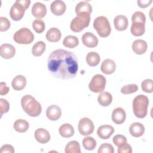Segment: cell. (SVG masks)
Returning <instances> with one entry per match:
<instances>
[{"mask_svg": "<svg viewBox=\"0 0 153 153\" xmlns=\"http://www.w3.org/2000/svg\"><path fill=\"white\" fill-rule=\"evenodd\" d=\"M47 66L54 76L62 79L74 78L78 70L76 55L63 49L56 50L50 54Z\"/></svg>", "mask_w": 153, "mask_h": 153, "instance_id": "obj_1", "label": "cell"}, {"mask_svg": "<svg viewBox=\"0 0 153 153\" xmlns=\"http://www.w3.org/2000/svg\"><path fill=\"white\" fill-rule=\"evenodd\" d=\"M21 105L24 111L29 116L36 117L42 112L41 104L31 95H25L21 99Z\"/></svg>", "mask_w": 153, "mask_h": 153, "instance_id": "obj_2", "label": "cell"}, {"mask_svg": "<svg viewBox=\"0 0 153 153\" xmlns=\"http://www.w3.org/2000/svg\"><path fill=\"white\" fill-rule=\"evenodd\" d=\"M132 25L130 28L131 34L135 36H140L145 32L146 17L143 13L136 11L131 17Z\"/></svg>", "mask_w": 153, "mask_h": 153, "instance_id": "obj_3", "label": "cell"}, {"mask_svg": "<svg viewBox=\"0 0 153 153\" xmlns=\"http://www.w3.org/2000/svg\"><path fill=\"white\" fill-rule=\"evenodd\" d=\"M133 111L134 115L139 118H145L148 113L149 99L143 94L136 96L132 103Z\"/></svg>", "mask_w": 153, "mask_h": 153, "instance_id": "obj_4", "label": "cell"}, {"mask_svg": "<svg viewBox=\"0 0 153 153\" xmlns=\"http://www.w3.org/2000/svg\"><path fill=\"white\" fill-rule=\"evenodd\" d=\"M30 0H17L11 7L10 16L14 21L20 20L25 13L26 10L29 7Z\"/></svg>", "mask_w": 153, "mask_h": 153, "instance_id": "obj_5", "label": "cell"}, {"mask_svg": "<svg viewBox=\"0 0 153 153\" xmlns=\"http://www.w3.org/2000/svg\"><path fill=\"white\" fill-rule=\"evenodd\" d=\"M93 27L98 35L102 38L108 36L111 32V27L108 19L105 16L96 17L93 22Z\"/></svg>", "mask_w": 153, "mask_h": 153, "instance_id": "obj_6", "label": "cell"}, {"mask_svg": "<svg viewBox=\"0 0 153 153\" xmlns=\"http://www.w3.org/2000/svg\"><path fill=\"white\" fill-rule=\"evenodd\" d=\"M90 21V14L83 13L77 15L71 22L70 28L74 32H79L88 26Z\"/></svg>", "mask_w": 153, "mask_h": 153, "instance_id": "obj_7", "label": "cell"}, {"mask_svg": "<svg viewBox=\"0 0 153 153\" xmlns=\"http://www.w3.org/2000/svg\"><path fill=\"white\" fill-rule=\"evenodd\" d=\"M13 39L19 44H29L34 40V35L28 28L22 27L15 32Z\"/></svg>", "mask_w": 153, "mask_h": 153, "instance_id": "obj_8", "label": "cell"}, {"mask_svg": "<svg viewBox=\"0 0 153 153\" xmlns=\"http://www.w3.org/2000/svg\"><path fill=\"white\" fill-rule=\"evenodd\" d=\"M106 78L101 74H96L93 76L88 84L90 90L93 93L102 92L106 86Z\"/></svg>", "mask_w": 153, "mask_h": 153, "instance_id": "obj_9", "label": "cell"}, {"mask_svg": "<svg viewBox=\"0 0 153 153\" xmlns=\"http://www.w3.org/2000/svg\"><path fill=\"white\" fill-rule=\"evenodd\" d=\"M78 128L81 135L88 136L93 133L94 129V126L93 121L90 118L84 117L79 121Z\"/></svg>", "mask_w": 153, "mask_h": 153, "instance_id": "obj_10", "label": "cell"}, {"mask_svg": "<svg viewBox=\"0 0 153 153\" xmlns=\"http://www.w3.org/2000/svg\"><path fill=\"white\" fill-rule=\"evenodd\" d=\"M16 54L15 47L10 44H4L0 47V55L5 59L13 58Z\"/></svg>", "mask_w": 153, "mask_h": 153, "instance_id": "obj_11", "label": "cell"}, {"mask_svg": "<svg viewBox=\"0 0 153 153\" xmlns=\"http://www.w3.org/2000/svg\"><path fill=\"white\" fill-rule=\"evenodd\" d=\"M62 115V110L60 108L56 105L49 106L46 110L47 117L51 121L59 120Z\"/></svg>", "mask_w": 153, "mask_h": 153, "instance_id": "obj_12", "label": "cell"}, {"mask_svg": "<svg viewBox=\"0 0 153 153\" xmlns=\"http://www.w3.org/2000/svg\"><path fill=\"white\" fill-rule=\"evenodd\" d=\"M82 42L85 47L94 48L98 44V39L93 33L88 32L82 35Z\"/></svg>", "mask_w": 153, "mask_h": 153, "instance_id": "obj_13", "label": "cell"}, {"mask_svg": "<svg viewBox=\"0 0 153 153\" xmlns=\"http://www.w3.org/2000/svg\"><path fill=\"white\" fill-rule=\"evenodd\" d=\"M66 9L65 3L61 0H56L51 2L50 10L51 13L55 16H61L64 14Z\"/></svg>", "mask_w": 153, "mask_h": 153, "instance_id": "obj_14", "label": "cell"}, {"mask_svg": "<svg viewBox=\"0 0 153 153\" xmlns=\"http://www.w3.org/2000/svg\"><path fill=\"white\" fill-rule=\"evenodd\" d=\"M112 120L116 124H123L126 118V111L121 107L116 108L112 113Z\"/></svg>", "mask_w": 153, "mask_h": 153, "instance_id": "obj_15", "label": "cell"}, {"mask_svg": "<svg viewBox=\"0 0 153 153\" xmlns=\"http://www.w3.org/2000/svg\"><path fill=\"white\" fill-rule=\"evenodd\" d=\"M32 15L38 19L44 17L47 14V8L45 4L40 2H35L31 9Z\"/></svg>", "mask_w": 153, "mask_h": 153, "instance_id": "obj_16", "label": "cell"}, {"mask_svg": "<svg viewBox=\"0 0 153 153\" xmlns=\"http://www.w3.org/2000/svg\"><path fill=\"white\" fill-rule=\"evenodd\" d=\"M114 132V128L110 125L100 126L97 131L98 136L102 139H109Z\"/></svg>", "mask_w": 153, "mask_h": 153, "instance_id": "obj_17", "label": "cell"}, {"mask_svg": "<svg viewBox=\"0 0 153 153\" xmlns=\"http://www.w3.org/2000/svg\"><path fill=\"white\" fill-rule=\"evenodd\" d=\"M34 136L37 142L40 143H46L50 139L49 132L45 128H39L35 131Z\"/></svg>", "mask_w": 153, "mask_h": 153, "instance_id": "obj_18", "label": "cell"}, {"mask_svg": "<svg viewBox=\"0 0 153 153\" xmlns=\"http://www.w3.org/2000/svg\"><path fill=\"white\" fill-rule=\"evenodd\" d=\"M100 69L101 71L106 75L112 74L116 69V64L115 62L111 59H105L101 64Z\"/></svg>", "mask_w": 153, "mask_h": 153, "instance_id": "obj_19", "label": "cell"}, {"mask_svg": "<svg viewBox=\"0 0 153 153\" xmlns=\"http://www.w3.org/2000/svg\"><path fill=\"white\" fill-rule=\"evenodd\" d=\"M114 25L117 30H124L127 29L128 25V19L127 17L124 15H118L114 18Z\"/></svg>", "mask_w": 153, "mask_h": 153, "instance_id": "obj_20", "label": "cell"}, {"mask_svg": "<svg viewBox=\"0 0 153 153\" xmlns=\"http://www.w3.org/2000/svg\"><path fill=\"white\" fill-rule=\"evenodd\" d=\"M148 48L147 43L143 39H136L132 44V50L137 54H144Z\"/></svg>", "mask_w": 153, "mask_h": 153, "instance_id": "obj_21", "label": "cell"}, {"mask_svg": "<svg viewBox=\"0 0 153 153\" xmlns=\"http://www.w3.org/2000/svg\"><path fill=\"white\" fill-rule=\"evenodd\" d=\"M129 132L130 134L133 137H140L145 133V127L142 124L140 123H133L130 125L129 127Z\"/></svg>", "mask_w": 153, "mask_h": 153, "instance_id": "obj_22", "label": "cell"}, {"mask_svg": "<svg viewBox=\"0 0 153 153\" xmlns=\"http://www.w3.org/2000/svg\"><path fill=\"white\" fill-rule=\"evenodd\" d=\"M26 85V78L22 75H18L16 76L12 80L11 86L13 88L17 91H20L23 90Z\"/></svg>", "mask_w": 153, "mask_h": 153, "instance_id": "obj_23", "label": "cell"}, {"mask_svg": "<svg viewBox=\"0 0 153 153\" xmlns=\"http://www.w3.org/2000/svg\"><path fill=\"white\" fill-rule=\"evenodd\" d=\"M62 36V33L60 30L56 27L50 28L46 33L45 37L46 39L51 42H58Z\"/></svg>", "mask_w": 153, "mask_h": 153, "instance_id": "obj_24", "label": "cell"}, {"mask_svg": "<svg viewBox=\"0 0 153 153\" xmlns=\"http://www.w3.org/2000/svg\"><path fill=\"white\" fill-rule=\"evenodd\" d=\"M92 12V7L91 4L87 1H81L77 4L75 7V13L76 15L83 13L91 14Z\"/></svg>", "mask_w": 153, "mask_h": 153, "instance_id": "obj_25", "label": "cell"}, {"mask_svg": "<svg viewBox=\"0 0 153 153\" xmlns=\"http://www.w3.org/2000/svg\"><path fill=\"white\" fill-rule=\"evenodd\" d=\"M59 132L60 135L63 137L69 138L74 134L75 131L71 124L69 123H65L59 127Z\"/></svg>", "mask_w": 153, "mask_h": 153, "instance_id": "obj_26", "label": "cell"}, {"mask_svg": "<svg viewBox=\"0 0 153 153\" xmlns=\"http://www.w3.org/2000/svg\"><path fill=\"white\" fill-rule=\"evenodd\" d=\"M97 101L101 106H108L112 103V94L107 91H102L99 94L97 97Z\"/></svg>", "mask_w": 153, "mask_h": 153, "instance_id": "obj_27", "label": "cell"}, {"mask_svg": "<svg viewBox=\"0 0 153 153\" xmlns=\"http://www.w3.org/2000/svg\"><path fill=\"white\" fill-rule=\"evenodd\" d=\"M86 62L87 63L91 66H97L100 60V57L99 54L94 51H91L88 53L86 56Z\"/></svg>", "mask_w": 153, "mask_h": 153, "instance_id": "obj_28", "label": "cell"}, {"mask_svg": "<svg viewBox=\"0 0 153 153\" xmlns=\"http://www.w3.org/2000/svg\"><path fill=\"white\" fill-rule=\"evenodd\" d=\"M13 127L16 131L24 133L29 129V124L27 121L23 119H19L14 123Z\"/></svg>", "mask_w": 153, "mask_h": 153, "instance_id": "obj_29", "label": "cell"}, {"mask_svg": "<svg viewBox=\"0 0 153 153\" xmlns=\"http://www.w3.org/2000/svg\"><path fill=\"white\" fill-rule=\"evenodd\" d=\"M65 152L66 153H81V151L79 142L76 140L69 142L65 146Z\"/></svg>", "mask_w": 153, "mask_h": 153, "instance_id": "obj_30", "label": "cell"}, {"mask_svg": "<svg viewBox=\"0 0 153 153\" xmlns=\"http://www.w3.org/2000/svg\"><path fill=\"white\" fill-rule=\"evenodd\" d=\"M79 44V40L77 37L73 35L66 36L63 41V44L65 47L69 48H74L76 47Z\"/></svg>", "mask_w": 153, "mask_h": 153, "instance_id": "obj_31", "label": "cell"}, {"mask_svg": "<svg viewBox=\"0 0 153 153\" xmlns=\"http://www.w3.org/2000/svg\"><path fill=\"white\" fill-rule=\"evenodd\" d=\"M45 44L43 41H38L36 42L32 47V53L34 56H40L45 51Z\"/></svg>", "mask_w": 153, "mask_h": 153, "instance_id": "obj_32", "label": "cell"}, {"mask_svg": "<svg viewBox=\"0 0 153 153\" xmlns=\"http://www.w3.org/2000/svg\"><path fill=\"white\" fill-rule=\"evenodd\" d=\"M82 146L85 149L92 151L96 146V141L92 137H85L82 140Z\"/></svg>", "mask_w": 153, "mask_h": 153, "instance_id": "obj_33", "label": "cell"}, {"mask_svg": "<svg viewBox=\"0 0 153 153\" xmlns=\"http://www.w3.org/2000/svg\"><path fill=\"white\" fill-rule=\"evenodd\" d=\"M45 27L44 22L41 19H35L32 22V27L38 33H42L44 30Z\"/></svg>", "mask_w": 153, "mask_h": 153, "instance_id": "obj_34", "label": "cell"}, {"mask_svg": "<svg viewBox=\"0 0 153 153\" xmlns=\"http://www.w3.org/2000/svg\"><path fill=\"white\" fill-rule=\"evenodd\" d=\"M137 90L138 86L136 84H130L123 86L121 88V92L124 94H130L136 92Z\"/></svg>", "mask_w": 153, "mask_h": 153, "instance_id": "obj_35", "label": "cell"}, {"mask_svg": "<svg viewBox=\"0 0 153 153\" xmlns=\"http://www.w3.org/2000/svg\"><path fill=\"white\" fill-rule=\"evenodd\" d=\"M152 82H153V81L151 79H146L143 80L141 84V87L142 90L148 93H152L153 91Z\"/></svg>", "mask_w": 153, "mask_h": 153, "instance_id": "obj_36", "label": "cell"}, {"mask_svg": "<svg viewBox=\"0 0 153 153\" xmlns=\"http://www.w3.org/2000/svg\"><path fill=\"white\" fill-rule=\"evenodd\" d=\"M114 149L112 145L108 143L102 144L97 151L98 153H114Z\"/></svg>", "mask_w": 153, "mask_h": 153, "instance_id": "obj_37", "label": "cell"}, {"mask_svg": "<svg viewBox=\"0 0 153 153\" xmlns=\"http://www.w3.org/2000/svg\"><path fill=\"white\" fill-rule=\"evenodd\" d=\"M113 143L116 145L117 146H121L122 145L127 143V138L126 136L122 134H117L114 136L112 139Z\"/></svg>", "mask_w": 153, "mask_h": 153, "instance_id": "obj_38", "label": "cell"}, {"mask_svg": "<svg viewBox=\"0 0 153 153\" xmlns=\"http://www.w3.org/2000/svg\"><path fill=\"white\" fill-rule=\"evenodd\" d=\"M11 23L9 20L5 17H0V31L4 32L9 29Z\"/></svg>", "mask_w": 153, "mask_h": 153, "instance_id": "obj_39", "label": "cell"}, {"mask_svg": "<svg viewBox=\"0 0 153 153\" xmlns=\"http://www.w3.org/2000/svg\"><path fill=\"white\" fill-rule=\"evenodd\" d=\"M10 109V103L5 99H0V112L1 115L2 116L4 114L8 112Z\"/></svg>", "mask_w": 153, "mask_h": 153, "instance_id": "obj_40", "label": "cell"}, {"mask_svg": "<svg viewBox=\"0 0 153 153\" xmlns=\"http://www.w3.org/2000/svg\"><path fill=\"white\" fill-rule=\"evenodd\" d=\"M131 153L132 152V148L131 146L128 144L127 143H126L121 146H118V153Z\"/></svg>", "mask_w": 153, "mask_h": 153, "instance_id": "obj_41", "label": "cell"}, {"mask_svg": "<svg viewBox=\"0 0 153 153\" xmlns=\"http://www.w3.org/2000/svg\"><path fill=\"white\" fill-rule=\"evenodd\" d=\"M14 151H14L13 146L11 145H8V144L4 145L1 148V153H4V152L14 153Z\"/></svg>", "mask_w": 153, "mask_h": 153, "instance_id": "obj_42", "label": "cell"}, {"mask_svg": "<svg viewBox=\"0 0 153 153\" xmlns=\"http://www.w3.org/2000/svg\"><path fill=\"white\" fill-rule=\"evenodd\" d=\"M10 90L8 87L7 86L6 83L4 82H1L0 83V94L1 96L7 94Z\"/></svg>", "mask_w": 153, "mask_h": 153, "instance_id": "obj_43", "label": "cell"}, {"mask_svg": "<svg viewBox=\"0 0 153 153\" xmlns=\"http://www.w3.org/2000/svg\"><path fill=\"white\" fill-rule=\"evenodd\" d=\"M137 5L140 8H146L150 5V4L152 2V0H138L137 1Z\"/></svg>", "mask_w": 153, "mask_h": 153, "instance_id": "obj_44", "label": "cell"}]
</instances>
